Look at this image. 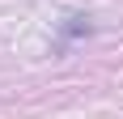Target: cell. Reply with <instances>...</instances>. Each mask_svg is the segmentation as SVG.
Segmentation results:
<instances>
[{
	"label": "cell",
	"instance_id": "cell-1",
	"mask_svg": "<svg viewBox=\"0 0 123 119\" xmlns=\"http://www.w3.org/2000/svg\"><path fill=\"white\" fill-rule=\"evenodd\" d=\"M89 30H93V26H89V17H81V13H72V17H68V21L60 26V51L68 47L72 38H81V34H89Z\"/></svg>",
	"mask_w": 123,
	"mask_h": 119
}]
</instances>
